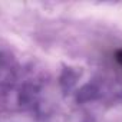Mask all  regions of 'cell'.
<instances>
[{
  "label": "cell",
  "instance_id": "obj_1",
  "mask_svg": "<svg viewBox=\"0 0 122 122\" xmlns=\"http://www.w3.org/2000/svg\"><path fill=\"white\" fill-rule=\"evenodd\" d=\"M115 59L118 60V63H119V65H122V49L118 50V52L115 53Z\"/></svg>",
  "mask_w": 122,
  "mask_h": 122
}]
</instances>
